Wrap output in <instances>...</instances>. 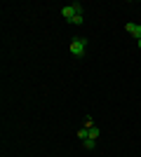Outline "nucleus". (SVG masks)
<instances>
[{
    "instance_id": "nucleus-1",
    "label": "nucleus",
    "mask_w": 141,
    "mask_h": 157,
    "mask_svg": "<svg viewBox=\"0 0 141 157\" xmlns=\"http://www.w3.org/2000/svg\"><path fill=\"white\" fill-rule=\"evenodd\" d=\"M85 49H87V40L85 38H73L71 40V54H73V56H82Z\"/></svg>"
},
{
    "instance_id": "nucleus-2",
    "label": "nucleus",
    "mask_w": 141,
    "mask_h": 157,
    "mask_svg": "<svg viewBox=\"0 0 141 157\" xmlns=\"http://www.w3.org/2000/svg\"><path fill=\"white\" fill-rule=\"evenodd\" d=\"M125 28H127V33L132 35V38L141 40V26H139V24H134V21H129V24H125Z\"/></svg>"
},
{
    "instance_id": "nucleus-3",
    "label": "nucleus",
    "mask_w": 141,
    "mask_h": 157,
    "mask_svg": "<svg viewBox=\"0 0 141 157\" xmlns=\"http://www.w3.org/2000/svg\"><path fill=\"white\" fill-rule=\"evenodd\" d=\"M73 7H71V5H66V7H61V17H64V19H66V21H71V19H73Z\"/></svg>"
},
{
    "instance_id": "nucleus-4",
    "label": "nucleus",
    "mask_w": 141,
    "mask_h": 157,
    "mask_svg": "<svg viewBox=\"0 0 141 157\" xmlns=\"http://www.w3.org/2000/svg\"><path fill=\"white\" fill-rule=\"evenodd\" d=\"M94 145H96V138H85L82 141V148H87V150H94Z\"/></svg>"
},
{
    "instance_id": "nucleus-5",
    "label": "nucleus",
    "mask_w": 141,
    "mask_h": 157,
    "mask_svg": "<svg viewBox=\"0 0 141 157\" xmlns=\"http://www.w3.org/2000/svg\"><path fill=\"white\" fill-rule=\"evenodd\" d=\"M78 138H80V141L89 138V129H87V127H80V129H78Z\"/></svg>"
},
{
    "instance_id": "nucleus-6",
    "label": "nucleus",
    "mask_w": 141,
    "mask_h": 157,
    "mask_svg": "<svg viewBox=\"0 0 141 157\" xmlns=\"http://www.w3.org/2000/svg\"><path fill=\"white\" fill-rule=\"evenodd\" d=\"M68 24H73V26H82V14H73V19L68 21Z\"/></svg>"
},
{
    "instance_id": "nucleus-7",
    "label": "nucleus",
    "mask_w": 141,
    "mask_h": 157,
    "mask_svg": "<svg viewBox=\"0 0 141 157\" xmlns=\"http://www.w3.org/2000/svg\"><path fill=\"white\" fill-rule=\"evenodd\" d=\"M87 129H89V138H99V127H96V124L87 127Z\"/></svg>"
},
{
    "instance_id": "nucleus-8",
    "label": "nucleus",
    "mask_w": 141,
    "mask_h": 157,
    "mask_svg": "<svg viewBox=\"0 0 141 157\" xmlns=\"http://www.w3.org/2000/svg\"><path fill=\"white\" fill-rule=\"evenodd\" d=\"M71 7H73L75 14H82V5H80V2H71Z\"/></svg>"
},
{
    "instance_id": "nucleus-9",
    "label": "nucleus",
    "mask_w": 141,
    "mask_h": 157,
    "mask_svg": "<svg viewBox=\"0 0 141 157\" xmlns=\"http://www.w3.org/2000/svg\"><path fill=\"white\" fill-rule=\"evenodd\" d=\"M136 45H139V49H141V40H136Z\"/></svg>"
}]
</instances>
